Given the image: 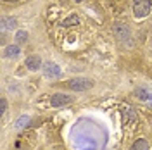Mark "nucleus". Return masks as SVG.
Returning a JSON list of instances; mask_svg holds the SVG:
<instances>
[{
	"label": "nucleus",
	"instance_id": "obj_1",
	"mask_svg": "<svg viewBox=\"0 0 152 150\" xmlns=\"http://www.w3.org/2000/svg\"><path fill=\"white\" fill-rule=\"evenodd\" d=\"M152 7L151 0H133V14L137 19H142L145 16H149Z\"/></svg>",
	"mask_w": 152,
	"mask_h": 150
},
{
	"label": "nucleus",
	"instance_id": "obj_2",
	"mask_svg": "<svg viewBox=\"0 0 152 150\" xmlns=\"http://www.w3.org/2000/svg\"><path fill=\"white\" fill-rule=\"evenodd\" d=\"M67 86L73 92H86V90H90L94 86V81L92 79H86V78H75V79H71L67 83Z\"/></svg>",
	"mask_w": 152,
	"mask_h": 150
},
{
	"label": "nucleus",
	"instance_id": "obj_3",
	"mask_svg": "<svg viewBox=\"0 0 152 150\" xmlns=\"http://www.w3.org/2000/svg\"><path fill=\"white\" fill-rule=\"evenodd\" d=\"M114 33H116L118 40H121V42H128V43H130V40H132V33H130V29H128L126 24H123V23H116V24H114Z\"/></svg>",
	"mask_w": 152,
	"mask_h": 150
},
{
	"label": "nucleus",
	"instance_id": "obj_4",
	"mask_svg": "<svg viewBox=\"0 0 152 150\" xmlns=\"http://www.w3.org/2000/svg\"><path fill=\"white\" fill-rule=\"evenodd\" d=\"M71 102H73V97H67L64 93H56V95H52V98H50V103L54 107H62V105H67Z\"/></svg>",
	"mask_w": 152,
	"mask_h": 150
},
{
	"label": "nucleus",
	"instance_id": "obj_5",
	"mask_svg": "<svg viewBox=\"0 0 152 150\" xmlns=\"http://www.w3.org/2000/svg\"><path fill=\"white\" fill-rule=\"evenodd\" d=\"M137 95H138L140 100L152 105V88H149V86H138L137 88Z\"/></svg>",
	"mask_w": 152,
	"mask_h": 150
},
{
	"label": "nucleus",
	"instance_id": "obj_6",
	"mask_svg": "<svg viewBox=\"0 0 152 150\" xmlns=\"http://www.w3.org/2000/svg\"><path fill=\"white\" fill-rule=\"evenodd\" d=\"M43 73H45V76H48V78H59V76H61V69H59V66L54 64V62H47L45 67H43Z\"/></svg>",
	"mask_w": 152,
	"mask_h": 150
},
{
	"label": "nucleus",
	"instance_id": "obj_7",
	"mask_svg": "<svg viewBox=\"0 0 152 150\" xmlns=\"http://www.w3.org/2000/svg\"><path fill=\"white\" fill-rule=\"evenodd\" d=\"M40 66H42V60H40V57H38V55L26 57V67H28L29 71H38Z\"/></svg>",
	"mask_w": 152,
	"mask_h": 150
},
{
	"label": "nucleus",
	"instance_id": "obj_8",
	"mask_svg": "<svg viewBox=\"0 0 152 150\" xmlns=\"http://www.w3.org/2000/svg\"><path fill=\"white\" fill-rule=\"evenodd\" d=\"M18 26V21L14 17H2V29H14Z\"/></svg>",
	"mask_w": 152,
	"mask_h": 150
},
{
	"label": "nucleus",
	"instance_id": "obj_9",
	"mask_svg": "<svg viewBox=\"0 0 152 150\" xmlns=\"http://www.w3.org/2000/svg\"><path fill=\"white\" fill-rule=\"evenodd\" d=\"M21 54V48L18 45H9V47L5 48V57L7 59H14V57H18Z\"/></svg>",
	"mask_w": 152,
	"mask_h": 150
},
{
	"label": "nucleus",
	"instance_id": "obj_10",
	"mask_svg": "<svg viewBox=\"0 0 152 150\" xmlns=\"http://www.w3.org/2000/svg\"><path fill=\"white\" fill-rule=\"evenodd\" d=\"M132 150H149V143L145 140H137L132 145Z\"/></svg>",
	"mask_w": 152,
	"mask_h": 150
},
{
	"label": "nucleus",
	"instance_id": "obj_11",
	"mask_svg": "<svg viewBox=\"0 0 152 150\" xmlns=\"http://www.w3.org/2000/svg\"><path fill=\"white\" fill-rule=\"evenodd\" d=\"M26 40H28V33L26 31H18L16 33V42L18 43H26Z\"/></svg>",
	"mask_w": 152,
	"mask_h": 150
},
{
	"label": "nucleus",
	"instance_id": "obj_12",
	"mask_svg": "<svg viewBox=\"0 0 152 150\" xmlns=\"http://www.w3.org/2000/svg\"><path fill=\"white\" fill-rule=\"evenodd\" d=\"M28 122H29V117L23 116V117H19V119H18V122H16V128H24Z\"/></svg>",
	"mask_w": 152,
	"mask_h": 150
},
{
	"label": "nucleus",
	"instance_id": "obj_13",
	"mask_svg": "<svg viewBox=\"0 0 152 150\" xmlns=\"http://www.w3.org/2000/svg\"><path fill=\"white\" fill-rule=\"evenodd\" d=\"M5 111H7V100H5V98H0V114L4 116Z\"/></svg>",
	"mask_w": 152,
	"mask_h": 150
},
{
	"label": "nucleus",
	"instance_id": "obj_14",
	"mask_svg": "<svg viewBox=\"0 0 152 150\" xmlns=\"http://www.w3.org/2000/svg\"><path fill=\"white\" fill-rule=\"evenodd\" d=\"M71 23H78V17H73V19H69V21H66V23H64V26H69Z\"/></svg>",
	"mask_w": 152,
	"mask_h": 150
},
{
	"label": "nucleus",
	"instance_id": "obj_15",
	"mask_svg": "<svg viewBox=\"0 0 152 150\" xmlns=\"http://www.w3.org/2000/svg\"><path fill=\"white\" fill-rule=\"evenodd\" d=\"M4 2H16V0H4Z\"/></svg>",
	"mask_w": 152,
	"mask_h": 150
},
{
	"label": "nucleus",
	"instance_id": "obj_16",
	"mask_svg": "<svg viewBox=\"0 0 152 150\" xmlns=\"http://www.w3.org/2000/svg\"><path fill=\"white\" fill-rule=\"evenodd\" d=\"M76 2H83V0H76Z\"/></svg>",
	"mask_w": 152,
	"mask_h": 150
}]
</instances>
